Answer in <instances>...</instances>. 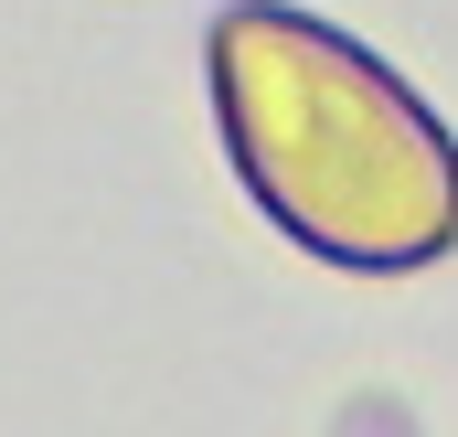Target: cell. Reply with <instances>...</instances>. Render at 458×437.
<instances>
[{"mask_svg":"<svg viewBox=\"0 0 458 437\" xmlns=\"http://www.w3.org/2000/svg\"><path fill=\"white\" fill-rule=\"evenodd\" d=\"M203 64H214L234 171L288 245L362 278L427 267L458 245V139L352 32L288 0H234Z\"/></svg>","mask_w":458,"mask_h":437,"instance_id":"6da1fadb","label":"cell"}]
</instances>
